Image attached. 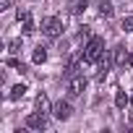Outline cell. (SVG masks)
Wrapping results in <instances>:
<instances>
[{"label":"cell","instance_id":"1","mask_svg":"<svg viewBox=\"0 0 133 133\" xmlns=\"http://www.w3.org/2000/svg\"><path fill=\"white\" fill-rule=\"evenodd\" d=\"M104 57V39L102 37H89V42L84 44V63L94 65Z\"/></svg>","mask_w":133,"mask_h":133},{"label":"cell","instance_id":"2","mask_svg":"<svg viewBox=\"0 0 133 133\" xmlns=\"http://www.w3.org/2000/svg\"><path fill=\"white\" fill-rule=\"evenodd\" d=\"M42 34L50 37V39H57V37L63 34V21H60L57 16H47V18L42 21Z\"/></svg>","mask_w":133,"mask_h":133},{"label":"cell","instance_id":"3","mask_svg":"<svg viewBox=\"0 0 133 133\" xmlns=\"http://www.w3.org/2000/svg\"><path fill=\"white\" fill-rule=\"evenodd\" d=\"M84 91H86V78L78 76V73L71 76V78H68V97H81Z\"/></svg>","mask_w":133,"mask_h":133},{"label":"cell","instance_id":"4","mask_svg":"<svg viewBox=\"0 0 133 133\" xmlns=\"http://www.w3.org/2000/svg\"><path fill=\"white\" fill-rule=\"evenodd\" d=\"M26 128L29 130H44L47 128V112H31L29 117H26Z\"/></svg>","mask_w":133,"mask_h":133},{"label":"cell","instance_id":"5","mask_svg":"<svg viewBox=\"0 0 133 133\" xmlns=\"http://www.w3.org/2000/svg\"><path fill=\"white\" fill-rule=\"evenodd\" d=\"M52 115H55L57 120H71L73 110H71V104H68V102H63V99H60V102H55V104H52Z\"/></svg>","mask_w":133,"mask_h":133},{"label":"cell","instance_id":"6","mask_svg":"<svg viewBox=\"0 0 133 133\" xmlns=\"http://www.w3.org/2000/svg\"><path fill=\"white\" fill-rule=\"evenodd\" d=\"M18 21H21V31L24 34H31L34 31V21H31V13L29 11H21L18 8Z\"/></svg>","mask_w":133,"mask_h":133},{"label":"cell","instance_id":"7","mask_svg":"<svg viewBox=\"0 0 133 133\" xmlns=\"http://www.w3.org/2000/svg\"><path fill=\"white\" fill-rule=\"evenodd\" d=\"M68 13H73V16H81L86 8H89V0H68Z\"/></svg>","mask_w":133,"mask_h":133},{"label":"cell","instance_id":"8","mask_svg":"<svg viewBox=\"0 0 133 133\" xmlns=\"http://www.w3.org/2000/svg\"><path fill=\"white\" fill-rule=\"evenodd\" d=\"M97 13H99L102 18H112L115 8H112V3H110V0H99V3H97Z\"/></svg>","mask_w":133,"mask_h":133},{"label":"cell","instance_id":"9","mask_svg":"<svg viewBox=\"0 0 133 133\" xmlns=\"http://www.w3.org/2000/svg\"><path fill=\"white\" fill-rule=\"evenodd\" d=\"M110 65H112V57H110V55L99 60V73H97V81H104V78H107V73H110Z\"/></svg>","mask_w":133,"mask_h":133},{"label":"cell","instance_id":"10","mask_svg":"<svg viewBox=\"0 0 133 133\" xmlns=\"http://www.w3.org/2000/svg\"><path fill=\"white\" fill-rule=\"evenodd\" d=\"M31 60H34L37 65H42V63L47 60V47H42V44H39V47H34V55H31Z\"/></svg>","mask_w":133,"mask_h":133},{"label":"cell","instance_id":"11","mask_svg":"<svg viewBox=\"0 0 133 133\" xmlns=\"http://www.w3.org/2000/svg\"><path fill=\"white\" fill-rule=\"evenodd\" d=\"M24 94H26V86H24V84H16V86L11 89V94H8V99H13V102H16V99H21Z\"/></svg>","mask_w":133,"mask_h":133},{"label":"cell","instance_id":"12","mask_svg":"<svg viewBox=\"0 0 133 133\" xmlns=\"http://www.w3.org/2000/svg\"><path fill=\"white\" fill-rule=\"evenodd\" d=\"M37 110H42V112H52V107H50V102H47V97H44V91L37 97Z\"/></svg>","mask_w":133,"mask_h":133},{"label":"cell","instance_id":"13","mask_svg":"<svg viewBox=\"0 0 133 133\" xmlns=\"http://www.w3.org/2000/svg\"><path fill=\"white\" fill-rule=\"evenodd\" d=\"M125 104H130V99L125 97V91H117V94H115V107H117V110H123Z\"/></svg>","mask_w":133,"mask_h":133},{"label":"cell","instance_id":"14","mask_svg":"<svg viewBox=\"0 0 133 133\" xmlns=\"http://www.w3.org/2000/svg\"><path fill=\"white\" fill-rule=\"evenodd\" d=\"M120 29H123V31H133V16H125V18L120 21Z\"/></svg>","mask_w":133,"mask_h":133},{"label":"cell","instance_id":"15","mask_svg":"<svg viewBox=\"0 0 133 133\" xmlns=\"http://www.w3.org/2000/svg\"><path fill=\"white\" fill-rule=\"evenodd\" d=\"M8 50H11L13 55H18V52H21V39H13V42L8 44Z\"/></svg>","mask_w":133,"mask_h":133},{"label":"cell","instance_id":"16","mask_svg":"<svg viewBox=\"0 0 133 133\" xmlns=\"http://www.w3.org/2000/svg\"><path fill=\"white\" fill-rule=\"evenodd\" d=\"M8 65H13V68H18L21 73L26 71V65H24V63H18V60H8Z\"/></svg>","mask_w":133,"mask_h":133},{"label":"cell","instance_id":"17","mask_svg":"<svg viewBox=\"0 0 133 133\" xmlns=\"http://www.w3.org/2000/svg\"><path fill=\"white\" fill-rule=\"evenodd\" d=\"M78 39H89V26H81V31H78Z\"/></svg>","mask_w":133,"mask_h":133},{"label":"cell","instance_id":"18","mask_svg":"<svg viewBox=\"0 0 133 133\" xmlns=\"http://www.w3.org/2000/svg\"><path fill=\"white\" fill-rule=\"evenodd\" d=\"M8 5H11V0H0V11H5Z\"/></svg>","mask_w":133,"mask_h":133},{"label":"cell","instance_id":"19","mask_svg":"<svg viewBox=\"0 0 133 133\" xmlns=\"http://www.w3.org/2000/svg\"><path fill=\"white\" fill-rule=\"evenodd\" d=\"M128 63H130V65H133V52H130V55H128Z\"/></svg>","mask_w":133,"mask_h":133},{"label":"cell","instance_id":"20","mask_svg":"<svg viewBox=\"0 0 133 133\" xmlns=\"http://www.w3.org/2000/svg\"><path fill=\"white\" fill-rule=\"evenodd\" d=\"M130 107H133V94H130Z\"/></svg>","mask_w":133,"mask_h":133}]
</instances>
